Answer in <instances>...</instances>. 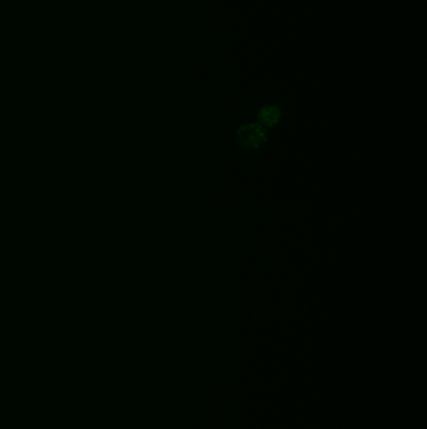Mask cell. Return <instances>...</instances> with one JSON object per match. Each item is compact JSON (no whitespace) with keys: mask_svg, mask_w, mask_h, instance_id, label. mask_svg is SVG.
Wrapping results in <instances>:
<instances>
[{"mask_svg":"<svg viewBox=\"0 0 427 429\" xmlns=\"http://www.w3.org/2000/svg\"><path fill=\"white\" fill-rule=\"evenodd\" d=\"M282 117V112L277 106H263L258 113H257V120L260 122L262 127H274L276 124H278Z\"/></svg>","mask_w":427,"mask_h":429,"instance_id":"obj_2","label":"cell"},{"mask_svg":"<svg viewBox=\"0 0 427 429\" xmlns=\"http://www.w3.org/2000/svg\"><path fill=\"white\" fill-rule=\"evenodd\" d=\"M267 140V132L260 123H247L237 131V141L243 149L260 148Z\"/></svg>","mask_w":427,"mask_h":429,"instance_id":"obj_1","label":"cell"}]
</instances>
